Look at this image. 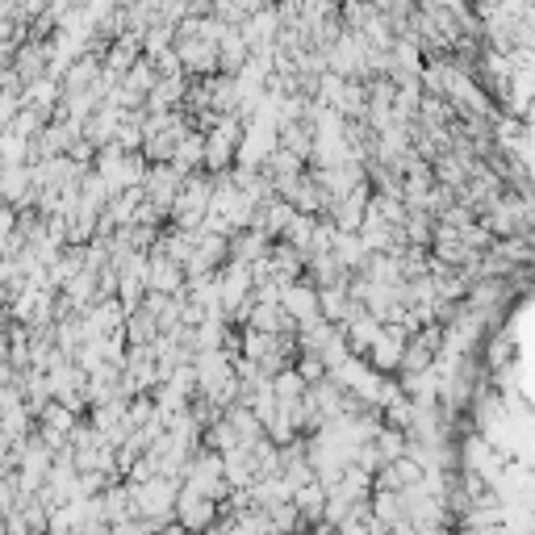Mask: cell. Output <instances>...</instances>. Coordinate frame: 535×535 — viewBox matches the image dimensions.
<instances>
[{"label": "cell", "mask_w": 535, "mask_h": 535, "mask_svg": "<svg viewBox=\"0 0 535 535\" xmlns=\"http://www.w3.org/2000/svg\"><path fill=\"white\" fill-rule=\"evenodd\" d=\"M184 268L168 260L164 251H147V289L151 293H184Z\"/></svg>", "instance_id": "5"}, {"label": "cell", "mask_w": 535, "mask_h": 535, "mask_svg": "<svg viewBox=\"0 0 535 535\" xmlns=\"http://www.w3.org/2000/svg\"><path fill=\"white\" fill-rule=\"evenodd\" d=\"M172 519H176L184 531L201 535L209 523L218 519V502H214V498H205V494H197L193 485H184V481H180V490H176V502H172Z\"/></svg>", "instance_id": "2"}, {"label": "cell", "mask_w": 535, "mask_h": 535, "mask_svg": "<svg viewBox=\"0 0 535 535\" xmlns=\"http://www.w3.org/2000/svg\"><path fill=\"white\" fill-rule=\"evenodd\" d=\"M372 448H377L381 464L406 456V431H393V427H377V435H372Z\"/></svg>", "instance_id": "13"}, {"label": "cell", "mask_w": 535, "mask_h": 535, "mask_svg": "<svg viewBox=\"0 0 535 535\" xmlns=\"http://www.w3.org/2000/svg\"><path fill=\"white\" fill-rule=\"evenodd\" d=\"M281 310L297 322H310L314 314H318V289L314 285H306V281H289V285H281Z\"/></svg>", "instance_id": "6"}, {"label": "cell", "mask_w": 535, "mask_h": 535, "mask_svg": "<svg viewBox=\"0 0 535 535\" xmlns=\"http://www.w3.org/2000/svg\"><path fill=\"white\" fill-rule=\"evenodd\" d=\"M331 255H335V264L339 268H347V272H356L360 268V260H364V243H360V235H343V230H339V235L331 239Z\"/></svg>", "instance_id": "10"}, {"label": "cell", "mask_w": 535, "mask_h": 535, "mask_svg": "<svg viewBox=\"0 0 535 535\" xmlns=\"http://www.w3.org/2000/svg\"><path fill=\"white\" fill-rule=\"evenodd\" d=\"M0 535H9V531H5V523H0Z\"/></svg>", "instance_id": "17"}, {"label": "cell", "mask_w": 535, "mask_h": 535, "mask_svg": "<svg viewBox=\"0 0 535 535\" xmlns=\"http://www.w3.org/2000/svg\"><path fill=\"white\" fill-rule=\"evenodd\" d=\"M155 535H193V531H184L176 519H168V523H159V531Z\"/></svg>", "instance_id": "16"}, {"label": "cell", "mask_w": 535, "mask_h": 535, "mask_svg": "<svg viewBox=\"0 0 535 535\" xmlns=\"http://www.w3.org/2000/svg\"><path fill=\"white\" fill-rule=\"evenodd\" d=\"M272 393H276V402H281V406H293L301 393H306V381H301L297 368L289 364V368H281V372L272 377Z\"/></svg>", "instance_id": "12"}, {"label": "cell", "mask_w": 535, "mask_h": 535, "mask_svg": "<svg viewBox=\"0 0 535 535\" xmlns=\"http://www.w3.org/2000/svg\"><path fill=\"white\" fill-rule=\"evenodd\" d=\"M155 335H159L155 314L143 310V306H134V310L126 314V322H122V339H126V343H155Z\"/></svg>", "instance_id": "8"}, {"label": "cell", "mask_w": 535, "mask_h": 535, "mask_svg": "<svg viewBox=\"0 0 535 535\" xmlns=\"http://www.w3.org/2000/svg\"><path fill=\"white\" fill-rule=\"evenodd\" d=\"M155 80H159V72H155V63H151L147 55H138V59L126 67V76H122V84H126L130 92H138V97H147V92L155 88Z\"/></svg>", "instance_id": "11"}, {"label": "cell", "mask_w": 535, "mask_h": 535, "mask_svg": "<svg viewBox=\"0 0 535 535\" xmlns=\"http://www.w3.org/2000/svg\"><path fill=\"white\" fill-rule=\"evenodd\" d=\"M406 339H410V331L402 327V322H389V327H381V335H377V343L368 347V364L381 372H398V364H402V347H406Z\"/></svg>", "instance_id": "3"}, {"label": "cell", "mask_w": 535, "mask_h": 535, "mask_svg": "<svg viewBox=\"0 0 535 535\" xmlns=\"http://www.w3.org/2000/svg\"><path fill=\"white\" fill-rule=\"evenodd\" d=\"M239 444V439H235V431H230V423H226V418H218V423H209L205 431H201V448H209V452H230V448H235Z\"/></svg>", "instance_id": "14"}, {"label": "cell", "mask_w": 535, "mask_h": 535, "mask_svg": "<svg viewBox=\"0 0 535 535\" xmlns=\"http://www.w3.org/2000/svg\"><path fill=\"white\" fill-rule=\"evenodd\" d=\"M264 515H268V535H297V531H306V519L297 515L293 502L272 506V510H264Z\"/></svg>", "instance_id": "9"}, {"label": "cell", "mask_w": 535, "mask_h": 535, "mask_svg": "<svg viewBox=\"0 0 535 535\" xmlns=\"http://www.w3.org/2000/svg\"><path fill=\"white\" fill-rule=\"evenodd\" d=\"M297 535H306V531H297Z\"/></svg>", "instance_id": "18"}, {"label": "cell", "mask_w": 535, "mask_h": 535, "mask_svg": "<svg viewBox=\"0 0 535 535\" xmlns=\"http://www.w3.org/2000/svg\"><path fill=\"white\" fill-rule=\"evenodd\" d=\"M126 485H130V481H126ZM176 490H180V481H176V477H164V473H155V477H147V481L130 485V494H134V515H138V519H151L155 527L168 523V519H172Z\"/></svg>", "instance_id": "1"}, {"label": "cell", "mask_w": 535, "mask_h": 535, "mask_svg": "<svg viewBox=\"0 0 535 535\" xmlns=\"http://www.w3.org/2000/svg\"><path fill=\"white\" fill-rule=\"evenodd\" d=\"M180 172L172 168V164H147V172H143V184H138V189H143V197L151 201V205H159L168 214L172 209V201H176V193H180Z\"/></svg>", "instance_id": "4"}, {"label": "cell", "mask_w": 535, "mask_h": 535, "mask_svg": "<svg viewBox=\"0 0 535 535\" xmlns=\"http://www.w3.org/2000/svg\"><path fill=\"white\" fill-rule=\"evenodd\" d=\"M109 531H113V535H155L159 527H155L151 519H138V515H134V519H122V523H113Z\"/></svg>", "instance_id": "15"}, {"label": "cell", "mask_w": 535, "mask_h": 535, "mask_svg": "<svg viewBox=\"0 0 535 535\" xmlns=\"http://www.w3.org/2000/svg\"><path fill=\"white\" fill-rule=\"evenodd\" d=\"M222 418H226V423H230V431H235V439H239V444L243 448H251L255 444V439H260L264 435V427H260V418H255L243 402H235V406H226L222 410Z\"/></svg>", "instance_id": "7"}]
</instances>
